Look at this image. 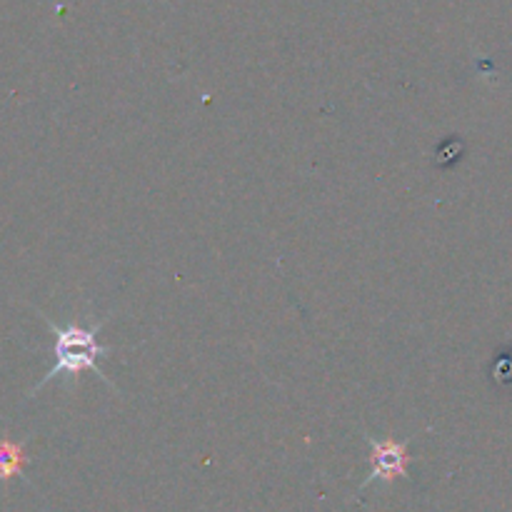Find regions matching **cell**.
Returning a JSON list of instances; mask_svg holds the SVG:
<instances>
[{"label":"cell","instance_id":"3957f363","mask_svg":"<svg viewBox=\"0 0 512 512\" xmlns=\"http://www.w3.org/2000/svg\"><path fill=\"white\" fill-rule=\"evenodd\" d=\"M25 465H28L25 443L0 438V483H10L13 478H23Z\"/></svg>","mask_w":512,"mask_h":512},{"label":"cell","instance_id":"6da1fadb","mask_svg":"<svg viewBox=\"0 0 512 512\" xmlns=\"http://www.w3.org/2000/svg\"><path fill=\"white\" fill-rule=\"evenodd\" d=\"M43 320L55 338L53 348H50V353L55 355V363L53 368L48 370V375H43V380L35 385L33 395L38 393V390H43L50 380L60 378V375H68L70 380L78 383L80 373H95L103 383H108L110 388H115V385L108 380V375L98 368V358H108V355L115 350L113 345H100L98 340H95V335H98V330L103 328L105 320L95 323L93 328H83V325L78 323L58 325L50 318H45V315Z\"/></svg>","mask_w":512,"mask_h":512},{"label":"cell","instance_id":"7a4b0ae2","mask_svg":"<svg viewBox=\"0 0 512 512\" xmlns=\"http://www.w3.org/2000/svg\"><path fill=\"white\" fill-rule=\"evenodd\" d=\"M370 445V475L360 490L370 488L373 483H395L398 478H410V440H375L373 435H365Z\"/></svg>","mask_w":512,"mask_h":512}]
</instances>
